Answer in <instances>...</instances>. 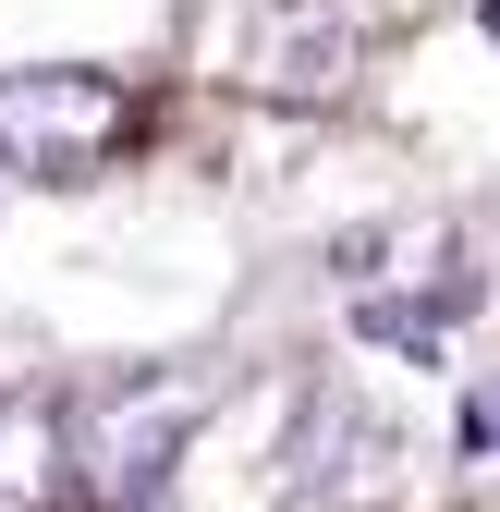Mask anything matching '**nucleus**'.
<instances>
[{"label":"nucleus","instance_id":"nucleus-4","mask_svg":"<svg viewBox=\"0 0 500 512\" xmlns=\"http://www.w3.org/2000/svg\"><path fill=\"white\" fill-rule=\"evenodd\" d=\"M476 25H488V37H500V0H476Z\"/></svg>","mask_w":500,"mask_h":512},{"label":"nucleus","instance_id":"nucleus-2","mask_svg":"<svg viewBox=\"0 0 500 512\" xmlns=\"http://www.w3.org/2000/svg\"><path fill=\"white\" fill-rule=\"evenodd\" d=\"M122 135H135L122 74H86V61L0 74V171L13 183H86L98 159H122Z\"/></svg>","mask_w":500,"mask_h":512},{"label":"nucleus","instance_id":"nucleus-3","mask_svg":"<svg viewBox=\"0 0 500 512\" xmlns=\"http://www.w3.org/2000/svg\"><path fill=\"white\" fill-rule=\"evenodd\" d=\"M0 512H61V403H0Z\"/></svg>","mask_w":500,"mask_h":512},{"label":"nucleus","instance_id":"nucleus-1","mask_svg":"<svg viewBox=\"0 0 500 512\" xmlns=\"http://www.w3.org/2000/svg\"><path fill=\"white\" fill-rule=\"evenodd\" d=\"M208 415V366H135V378H98V391L61 403V476H74L98 512H147L171 452L196 439Z\"/></svg>","mask_w":500,"mask_h":512}]
</instances>
